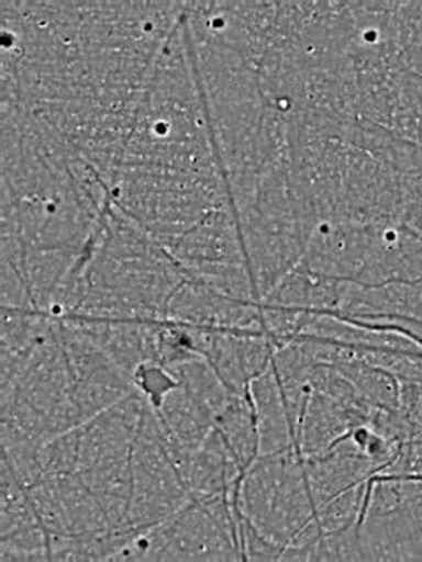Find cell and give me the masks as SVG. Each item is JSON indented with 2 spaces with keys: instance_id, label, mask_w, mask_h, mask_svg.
<instances>
[{
  "instance_id": "1",
  "label": "cell",
  "mask_w": 422,
  "mask_h": 562,
  "mask_svg": "<svg viewBox=\"0 0 422 562\" xmlns=\"http://www.w3.org/2000/svg\"><path fill=\"white\" fill-rule=\"evenodd\" d=\"M357 535L362 561H422V475H373Z\"/></svg>"
}]
</instances>
